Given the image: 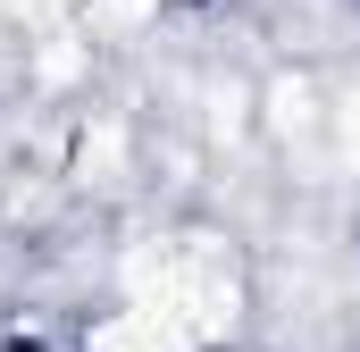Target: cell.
<instances>
[{
  "mask_svg": "<svg viewBox=\"0 0 360 352\" xmlns=\"http://www.w3.org/2000/svg\"><path fill=\"white\" fill-rule=\"evenodd\" d=\"M76 352H201V344L176 319H160L151 302H117V310H101V319L76 327Z\"/></svg>",
  "mask_w": 360,
  "mask_h": 352,
  "instance_id": "3957f363",
  "label": "cell"
},
{
  "mask_svg": "<svg viewBox=\"0 0 360 352\" xmlns=\"http://www.w3.org/2000/svg\"><path fill=\"white\" fill-rule=\"evenodd\" d=\"M168 8H184V0H76V25L84 34H151Z\"/></svg>",
  "mask_w": 360,
  "mask_h": 352,
  "instance_id": "277c9868",
  "label": "cell"
},
{
  "mask_svg": "<svg viewBox=\"0 0 360 352\" xmlns=\"http://www.w3.org/2000/svg\"><path fill=\"white\" fill-rule=\"evenodd\" d=\"M260 134H269L293 168H319V160L335 151V143H327V92L310 84L302 68H293V76H276V84L260 92Z\"/></svg>",
  "mask_w": 360,
  "mask_h": 352,
  "instance_id": "7a4b0ae2",
  "label": "cell"
},
{
  "mask_svg": "<svg viewBox=\"0 0 360 352\" xmlns=\"http://www.w3.org/2000/svg\"><path fill=\"white\" fill-rule=\"evenodd\" d=\"M126 302H151L160 319H176L193 344H226L252 310V268L235 252V235H210V227H176V235H151L126 252Z\"/></svg>",
  "mask_w": 360,
  "mask_h": 352,
  "instance_id": "6da1fadb",
  "label": "cell"
}]
</instances>
